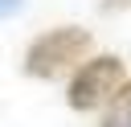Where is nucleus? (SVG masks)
Returning <instances> with one entry per match:
<instances>
[{
    "label": "nucleus",
    "instance_id": "7ed1b4c3",
    "mask_svg": "<svg viewBox=\"0 0 131 127\" xmlns=\"http://www.w3.org/2000/svg\"><path fill=\"white\" fill-rule=\"evenodd\" d=\"M98 127H131V78H123V86L102 102Z\"/></svg>",
    "mask_w": 131,
    "mask_h": 127
},
{
    "label": "nucleus",
    "instance_id": "39448f33",
    "mask_svg": "<svg viewBox=\"0 0 131 127\" xmlns=\"http://www.w3.org/2000/svg\"><path fill=\"white\" fill-rule=\"evenodd\" d=\"M102 8H106V12H115V8H131V0H102Z\"/></svg>",
    "mask_w": 131,
    "mask_h": 127
},
{
    "label": "nucleus",
    "instance_id": "f03ea898",
    "mask_svg": "<svg viewBox=\"0 0 131 127\" xmlns=\"http://www.w3.org/2000/svg\"><path fill=\"white\" fill-rule=\"evenodd\" d=\"M127 70H123V57L119 53H90L66 82V102L70 111H102V102L123 86Z\"/></svg>",
    "mask_w": 131,
    "mask_h": 127
},
{
    "label": "nucleus",
    "instance_id": "20e7f679",
    "mask_svg": "<svg viewBox=\"0 0 131 127\" xmlns=\"http://www.w3.org/2000/svg\"><path fill=\"white\" fill-rule=\"evenodd\" d=\"M20 4H25V0H0V20L12 16V12H20Z\"/></svg>",
    "mask_w": 131,
    "mask_h": 127
},
{
    "label": "nucleus",
    "instance_id": "f257e3e1",
    "mask_svg": "<svg viewBox=\"0 0 131 127\" xmlns=\"http://www.w3.org/2000/svg\"><path fill=\"white\" fill-rule=\"evenodd\" d=\"M90 49H94L90 29H82V25H53V29H41L29 41L20 70L29 78H37V82H53L61 74H74L90 57Z\"/></svg>",
    "mask_w": 131,
    "mask_h": 127
}]
</instances>
